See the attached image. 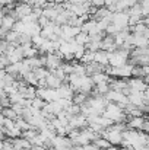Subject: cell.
I'll use <instances>...</instances> for the list:
<instances>
[{
	"mask_svg": "<svg viewBox=\"0 0 149 150\" xmlns=\"http://www.w3.org/2000/svg\"><path fill=\"white\" fill-rule=\"evenodd\" d=\"M63 63H64V58H63V55L58 51H53V52L46 54V67L50 71L61 67Z\"/></svg>",
	"mask_w": 149,
	"mask_h": 150,
	"instance_id": "cell-1",
	"label": "cell"
},
{
	"mask_svg": "<svg viewBox=\"0 0 149 150\" xmlns=\"http://www.w3.org/2000/svg\"><path fill=\"white\" fill-rule=\"evenodd\" d=\"M111 23H114L120 31L129 28V13H127V10H123V12H114V13H113Z\"/></svg>",
	"mask_w": 149,
	"mask_h": 150,
	"instance_id": "cell-2",
	"label": "cell"
},
{
	"mask_svg": "<svg viewBox=\"0 0 149 150\" xmlns=\"http://www.w3.org/2000/svg\"><path fill=\"white\" fill-rule=\"evenodd\" d=\"M102 137H105L110 142L111 146H121V143H123V133L121 131H117V130H114L111 127L107 128V131L104 133Z\"/></svg>",
	"mask_w": 149,
	"mask_h": 150,
	"instance_id": "cell-3",
	"label": "cell"
},
{
	"mask_svg": "<svg viewBox=\"0 0 149 150\" xmlns=\"http://www.w3.org/2000/svg\"><path fill=\"white\" fill-rule=\"evenodd\" d=\"M31 13H32V6L29 3H21V1L16 3V6H15V18H16V21H22L25 16H28Z\"/></svg>",
	"mask_w": 149,
	"mask_h": 150,
	"instance_id": "cell-4",
	"label": "cell"
},
{
	"mask_svg": "<svg viewBox=\"0 0 149 150\" xmlns=\"http://www.w3.org/2000/svg\"><path fill=\"white\" fill-rule=\"evenodd\" d=\"M127 83L130 86V89H135V91H140V92H145L148 85L146 82L143 80V77H129L127 79Z\"/></svg>",
	"mask_w": 149,
	"mask_h": 150,
	"instance_id": "cell-5",
	"label": "cell"
},
{
	"mask_svg": "<svg viewBox=\"0 0 149 150\" xmlns=\"http://www.w3.org/2000/svg\"><path fill=\"white\" fill-rule=\"evenodd\" d=\"M143 122H145V117H130V118H129V121H127L126 124H127V128L142 131Z\"/></svg>",
	"mask_w": 149,
	"mask_h": 150,
	"instance_id": "cell-6",
	"label": "cell"
},
{
	"mask_svg": "<svg viewBox=\"0 0 149 150\" xmlns=\"http://www.w3.org/2000/svg\"><path fill=\"white\" fill-rule=\"evenodd\" d=\"M94 61H97V63L102 64V66H108V64H110V55H108V51L98 50L97 52H95Z\"/></svg>",
	"mask_w": 149,
	"mask_h": 150,
	"instance_id": "cell-7",
	"label": "cell"
},
{
	"mask_svg": "<svg viewBox=\"0 0 149 150\" xmlns=\"http://www.w3.org/2000/svg\"><path fill=\"white\" fill-rule=\"evenodd\" d=\"M15 23H16V19L12 15H4L3 19H1V22H0V26L3 29H6V31H12L13 26H15Z\"/></svg>",
	"mask_w": 149,
	"mask_h": 150,
	"instance_id": "cell-8",
	"label": "cell"
},
{
	"mask_svg": "<svg viewBox=\"0 0 149 150\" xmlns=\"http://www.w3.org/2000/svg\"><path fill=\"white\" fill-rule=\"evenodd\" d=\"M79 45H86L88 42H89V34H86V32H83V31H81L75 38H73Z\"/></svg>",
	"mask_w": 149,
	"mask_h": 150,
	"instance_id": "cell-9",
	"label": "cell"
},
{
	"mask_svg": "<svg viewBox=\"0 0 149 150\" xmlns=\"http://www.w3.org/2000/svg\"><path fill=\"white\" fill-rule=\"evenodd\" d=\"M7 47H9V42L6 40H0V54H4L7 51Z\"/></svg>",
	"mask_w": 149,
	"mask_h": 150,
	"instance_id": "cell-10",
	"label": "cell"
},
{
	"mask_svg": "<svg viewBox=\"0 0 149 150\" xmlns=\"http://www.w3.org/2000/svg\"><path fill=\"white\" fill-rule=\"evenodd\" d=\"M142 131L149 134V118H145V122H143V127H142Z\"/></svg>",
	"mask_w": 149,
	"mask_h": 150,
	"instance_id": "cell-11",
	"label": "cell"
},
{
	"mask_svg": "<svg viewBox=\"0 0 149 150\" xmlns=\"http://www.w3.org/2000/svg\"><path fill=\"white\" fill-rule=\"evenodd\" d=\"M4 1H6V3H18L19 0H4ZM6 3H4V4H6Z\"/></svg>",
	"mask_w": 149,
	"mask_h": 150,
	"instance_id": "cell-12",
	"label": "cell"
},
{
	"mask_svg": "<svg viewBox=\"0 0 149 150\" xmlns=\"http://www.w3.org/2000/svg\"><path fill=\"white\" fill-rule=\"evenodd\" d=\"M21 3H31V0H19Z\"/></svg>",
	"mask_w": 149,
	"mask_h": 150,
	"instance_id": "cell-13",
	"label": "cell"
}]
</instances>
